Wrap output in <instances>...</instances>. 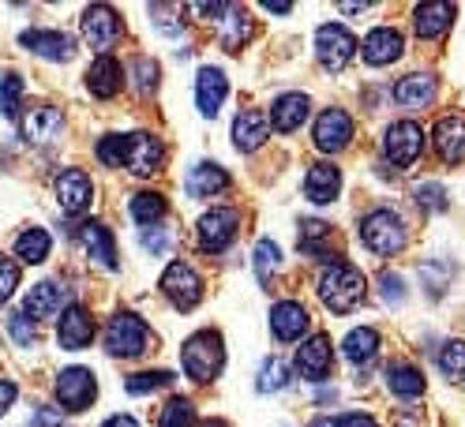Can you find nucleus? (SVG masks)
Instances as JSON below:
<instances>
[{
	"instance_id": "f257e3e1",
	"label": "nucleus",
	"mask_w": 465,
	"mask_h": 427,
	"mask_svg": "<svg viewBox=\"0 0 465 427\" xmlns=\"http://www.w3.org/2000/svg\"><path fill=\"white\" fill-rule=\"evenodd\" d=\"M319 300H323L334 315H345L364 300V274L349 263H331L319 274Z\"/></svg>"
},
{
	"instance_id": "f03ea898",
	"label": "nucleus",
	"mask_w": 465,
	"mask_h": 427,
	"mask_svg": "<svg viewBox=\"0 0 465 427\" xmlns=\"http://www.w3.org/2000/svg\"><path fill=\"white\" fill-rule=\"evenodd\" d=\"M184 372L188 379L195 383H214L218 372H222V364H225V349H222V334L218 330H199L184 341Z\"/></svg>"
},
{
	"instance_id": "7ed1b4c3",
	"label": "nucleus",
	"mask_w": 465,
	"mask_h": 427,
	"mask_svg": "<svg viewBox=\"0 0 465 427\" xmlns=\"http://www.w3.org/2000/svg\"><path fill=\"white\" fill-rule=\"evenodd\" d=\"M147 345H151V330H147V323H143L139 315H132V311H116V315L109 319V326H105V349L113 356L132 360V356L147 353Z\"/></svg>"
},
{
	"instance_id": "20e7f679",
	"label": "nucleus",
	"mask_w": 465,
	"mask_h": 427,
	"mask_svg": "<svg viewBox=\"0 0 465 427\" xmlns=\"http://www.w3.org/2000/svg\"><path fill=\"white\" fill-rule=\"evenodd\" d=\"M361 240L375 255H398L405 247V221L394 210H371L361 221Z\"/></svg>"
},
{
	"instance_id": "39448f33",
	"label": "nucleus",
	"mask_w": 465,
	"mask_h": 427,
	"mask_svg": "<svg viewBox=\"0 0 465 427\" xmlns=\"http://www.w3.org/2000/svg\"><path fill=\"white\" fill-rule=\"evenodd\" d=\"M237 229H241V210L214 207L211 214L199 218V247L207 255H222L232 240H237Z\"/></svg>"
},
{
	"instance_id": "423d86ee",
	"label": "nucleus",
	"mask_w": 465,
	"mask_h": 427,
	"mask_svg": "<svg viewBox=\"0 0 465 427\" xmlns=\"http://www.w3.org/2000/svg\"><path fill=\"white\" fill-rule=\"evenodd\" d=\"M124 165H128V173H135V177H154V173H162V165H165L162 139L151 135V131H132V135H124Z\"/></svg>"
},
{
	"instance_id": "0eeeda50",
	"label": "nucleus",
	"mask_w": 465,
	"mask_h": 427,
	"mask_svg": "<svg viewBox=\"0 0 465 427\" xmlns=\"http://www.w3.org/2000/svg\"><path fill=\"white\" fill-rule=\"evenodd\" d=\"M357 49H361L357 38L338 23H327V26H319L315 31V56H319V64H323L327 72H341L349 61H353Z\"/></svg>"
},
{
	"instance_id": "6e6552de",
	"label": "nucleus",
	"mask_w": 465,
	"mask_h": 427,
	"mask_svg": "<svg viewBox=\"0 0 465 427\" xmlns=\"http://www.w3.org/2000/svg\"><path fill=\"white\" fill-rule=\"evenodd\" d=\"M124 23L109 5H91L83 12V38L91 42V49H98V56H109V49L121 42Z\"/></svg>"
},
{
	"instance_id": "1a4fd4ad",
	"label": "nucleus",
	"mask_w": 465,
	"mask_h": 427,
	"mask_svg": "<svg viewBox=\"0 0 465 427\" xmlns=\"http://www.w3.org/2000/svg\"><path fill=\"white\" fill-rule=\"evenodd\" d=\"M162 293H165V300L173 307L192 311L203 300V277L188 263H169L165 274H162Z\"/></svg>"
},
{
	"instance_id": "9d476101",
	"label": "nucleus",
	"mask_w": 465,
	"mask_h": 427,
	"mask_svg": "<svg viewBox=\"0 0 465 427\" xmlns=\"http://www.w3.org/2000/svg\"><path fill=\"white\" fill-rule=\"evenodd\" d=\"M94 397H98L94 372H86V367H64V372L56 375V402H61L68 412L91 409Z\"/></svg>"
},
{
	"instance_id": "9b49d317",
	"label": "nucleus",
	"mask_w": 465,
	"mask_h": 427,
	"mask_svg": "<svg viewBox=\"0 0 465 427\" xmlns=\"http://www.w3.org/2000/svg\"><path fill=\"white\" fill-rule=\"evenodd\" d=\"M420 150H424V131H420V124L398 121V124L387 128V135H383V154H387L398 169H410V165L420 158Z\"/></svg>"
},
{
	"instance_id": "f8f14e48",
	"label": "nucleus",
	"mask_w": 465,
	"mask_h": 427,
	"mask_svg": "<svg viewBox=\"0 0 465 427\" xmlns=\"http://www.w3.org/2000/svg\"><path fill=\"white\" fill-rule=\"evenodd\" d=\"M353 142V117L345 109H323L315 121V147L323 154H338Z\"/></svg>"
},
{
	"instance_id": "ddd939ff",
	"label": "nucleus",
	"mask_w": 465,
	"mask_h": 427,
	"mask_svg": "<svg viewBox=\"0 0 465 427\" xmlns=\"http://www.w3.org/2000/svg\"><path fill=\"white\" fill-rule=\"evenodd\" d=\"M53 191H56V203H61V210L68 218H79L83 210H91L94 184H91V177H86L83 169H68V173H61L56 184H53Z\"/></svg>"
},
{
	"instance_id": "4468645a",
	"label": "nucleus",
	"mask_w": 465,
	"mask_h": 427,
	"mask_svg": "<svg viewBox=\"0 0 465 427\" xmlns=\"http://www.w3.org/2000/svg\"><path fill=\"white\" fill-rule=\"evenodd\" d=\"M331 364H334V345L327 334H315L308 337L304 345L297 349V372L308 379V383H323L331 375Z\"/></svg>"
},
{
	"instance_id": "2eb2a0df",
	"label": "nucleus",
	"mask_w": 465,
	"mask_h": 427,
	"mask_svg": "<svg viewBox=\"0 0 465 427\" xmlns=\"http://www.w3.org/2000/svg\"><path fill=\"white\" fill-rule=\"evenodd\" d=\"M56 341H61L68 353H79V349L91 345V341H94V319H91V311L72 304L64 315H61V323H56Z\"/></svg>"
},
{
	"instance_id": "dca6fc26",
	"label": "nucleus",
	"mask_w": 465,
	"mask_h": 427,
	"mask_svg": "<svg viewBox=\"0 0 465 427\" xmlns=\"http://www.w3.org/2000/svg\"><path fill=\"white\" fill-rule=\"evenodd\" d=\"M267 139H271V117H267L263 109L237 112V121H232V142H237V150L252 154V150L263 147Z\"/></svg>"
},
{
	"instance_id": "f3484780",
	"label": "nucleus",
	"mask_w": 465,
	"mask_h": 427,
	"mask_svg": "<svg viewBox=\"0 0 465 427\" xmlns=\"http://www.w3.org/2000/svg\"><path fill=\"white\" fill-rule=\"evenodd\" d=\"M61 131H64V112L56 105H35L23 117V135H26V142H35V147H45V142H53Z\"/></svg>"
},
{
	"instance_id": "a211bd4d",
	"label": "nucleus",
	"mask_w": 465,
	"mask_h": 427,
	"mask_svg": "<svg viewBox=\"0 0 465 427\" xmlns=\"http://www.w3.org/2000/svg\"><path fill=\"white\" fill-rule=\"evenodd\" d=\"M68 300V289L61 281H38L31 293H26V304H23V315L26 319H53L61 315V307Z\"/></svg>"
},
{
	"instance_id": "6ab92c4d",
	"label": "nucleus",
	"mask_w": 465,
	"mask_h": 427,
	"mask_svg": "<svg viewBox=\"0 0 465 427\" xmlns=\"http://www.w3.org/2000/svg\"><path fill=\"white\" fill-rule=\"evenodd\" d=\"M401 49H405V42H401V34L394 31V26H375V31H368L364 42H361L364 61L375 64V68L394 64L398 56H401Z\"/></svg>"
},
{
	"instance_id": "aec40b11",
	"label": "nucleus",
	"mask_w": 465,
	"mask_h": 427,
	"mask_svg": "<svg viewBox=\"0 0 465 427\" xmlns=\"http://www.w3.org/2000/svg\"><path fill=\"white\" fill-rule=\"evenodd\" d=\"M312 319H308V307L297 300H282L271 307V330L278 341H301L308 334Z\"/></svg>"
},
{
	"instance_id": "412c9836",
	"label": "nucleus",
	"mask_w": 465,
	"mask_h": 427,
	"mask_svg": "<svg viewBox=\"0 0 465 427\" xmlns=\"http://www.w3.org/2000/svg\"><path fill=\"white\" fill-rule=\"evenodd\" d=\"M338 191H341V169L331 165V161H315L308 169V177H304V195L315 207H327L338 199Z\"/></svg>"
},
{
	"instance_id": "4be33fe9",
	"label": "nucleus",
	"mask_w": 465,
	"mask_h": 427,
	"mask_svg": "<svg viewBox=\"0 0 465 427\" xmlns=\"http://www.w3.org/2000/svg\"><path fill=\"white\" fill-rule=\"evenodd\" d=\"M435 150L450 165L465 161V117L461 112H450V117L435 121Z\"/></svg>"
},
{
	"instance_id": "5701e85b",
	"label": "nucleus",
	"mask_w": 465,
	"mask_h": 427,
	"mask_svg": "<svg viewBox=\"0 0 465 427\" xmlns=\"http://www.w3.org/2000/svg\"><path fill=\"white\" fill-rule=\"evenodd\" d=\"M121 87H124V68H121V61H113V56H98V61L86 68V91L94 98L109 102L121 94Z\"/></svg>"
},
{
	"instance_id": "b1692460",
	"label": "nucleus",
	"mask_w": 465,
	"mask_h": 427,
	"mask_svg": "<svg viewBox=\"0 0 465 427\" xmlns=\"http://www.w3.org/2000/svg\"><path fill=\"white\" fill-rule=\"evenodd\" d=\"M435 94H440V82H435V75H428V72L405 75V79H398V87H394V102L401 109H428L435 102Z\"/></svg>"
},
{
	"instance_id": "393cba45",
	"label": "nucleus",
	"mask_w": 465,
	"mask_h": 427,
	"mask_svg": "<svg viewBox=\"0 0 465 427\" xmlns=\"http://www.w3.org/2000/svg\"><path fill=\"white\" fill-rule=\"evenodd\" d=\"M19 45L38 53L42 61H72L75 56V42L68 34H61V31H23Z\"/></svg>"
},
{
	"instance_id": "a878e982",
	"label": "nucleus",
	"mask_w": 465,
	"mask_h": 427,
	"mask_svg": "<svg viewBox=\"0 0 465 427\" xmlns=\"http://www.w3.org/2000/svg\"><path fill=\"white\" fill-rule=\"evenodd\" d=\"M308 109H312L308 94H301V91L282 94V98L271 105V124H274V131H282V135L297 131V128L308 121Z\"/></svg>"
},
{
	"instance_id": "bb28decb",
	"label": "nucleus",
	"mask_w": 465,
	"mask_h": 427,
	"mask_svg": "<svg viewBox=\"0 0 465 427\" xmlns=\"http://www.w3.org/2000/svg\"><path fill=\"white\" fill-rule=\"evenodd\" d=\"M79 240H83V247H86L91 259H98L105 270H116V240H113V233L105 229L102 221L79 225Z\"/></svg>"
},
{
	"instance_id": "cd10ccee",
	"label": "nucleus",
	"mask_w": 465,
	"mask_h": 427,
	"mask_svg": "<svg viewBox=\"0 0 465 427\" xmlns=\"http://www.w3.org/2000/svg\"><path fill=\"white\" fill-rule=\"evenodd\" d=\"M225 94H229L225 75L218 68H203L199 79H195V102H199L203 117H214V112L222 109V102H225Z\"/></svg>"
},
{
	"instance_id": "c85d7f7f",
	"label": "nucleus",
	"mask_w": 465,
	"mask_h": 427,
	"mask_svg": "<svg viewBox=\"0 0 465 427\" xmlns=\"http://www.w3.org/2000/svg\"><path fill=\"white\" fill-rule=\"evenodd\" d=\"M229 191V173L222 165H211V161H199L192 173H188V195L192 199H214Z\"/></svg>"
},
{
	"instance_id": "c756f323",
	"label": "nucleus",
	"mask_w": 465,
	"mask_h": 427,
	"mask_svg": "<svg viewBox=\"0 0 465 427\" xmlns=\"http://www.w3.org/2000/svg\"><path fill=\"white\" fill-rule=\"evenodd\" d=\"M450 23H454V5H420L413 12V26H417V34L420 38H443L450 31Z\"/></svg>"
},
{
	"instance_id": "7c9ffc66",
	"label": "nucleus",
	"mask_w": 465,
	"mask_h": 427,
	"mask_svg": "<svg viewBox=\"0 0 465 427\" xmlns=\"http://www.w3.org/2000/svg\"><path fill=\"white\" fill-rule=\"evenodd\" d=\"M341 349H345V360H349V364L368 367L375 356H380V334H375L371 326H357V330L345 334Z\"/></svg>"
},
{
	"instance_id": "2f4dec72",
	"label": "nucleus",
	"mask_w": 465,
	"mask_h": 427,
	"mask_svg": "<svg viewBox=\"0 0 465 427\" xmlns=\"http://www.w3.org/2000/svg\"><path fill=\"white\" fill-rule=\"evenodd\" d=\"M387 386L398 397H420L424 393V372L413 364H391L387 367Z\"/></svg>"
},
{
	"instance_id": "473e14b6",
	"label": "nucleus",
	"mask_w": 465,
	"mask_h": 427,
	"mask_svg": "<svg viewBox=\"0 0 465 427\" xmlns=\"http://www.w3.org/2000/svg\"><path fill=\"white\" fill-rule=\"evenodd\" d=\"M49 247H53V240H49L45 229H23L15 237V255H19L23 263H31V267H38V263L49 259Z\"/></svg>"
},
{
	"instance_id": "72a5a7b5",
	"label": "nucleus",
	"mask_w": 465,
	"mask_h": 427,
	"mask_svg": "<svg viewBox=\"0 0 465 427\" xmlns=\"http://www.w3.org/2000/svg\"><path fill=\"white\" fill-rule=\"evenodd\" d=\"M222 23H225L222 45H225L229 53H237V49H241V45L252 38V31H255V26H252V19H248V12H244V8H237V5L229 8V15H225Z\"/></svg>"
},
{
	"instance_id": "f704fd0d",
	"label": "nucleus",
	"mask_w": 465,
	"mask_h": 427,
	"mask_svg": "<svg viewBox=\"0 0 465 427\" xmlns=\"http://www.w3.org/2000/svg\"><path fill=\"white\" fill-rule=\"evenodd\" d=\"M132 218L151 229V225H158V221L165 218V199H162L158 191H139V195L132 199Z\"/></svg>"
},
{
	"instance_id": "c9c22d12",
	"label": "nucleus",
	"mask_w": 465,
	"mask_h": 427,
	"mask_svg": "<svg viewBox=\"0 0 465 427\" xmlns=\"http://www.w3.org/2000/svg\"><path fill=\"white\" fill-rule=\"evenodd\" d=\"M192 423H195V405L188 402V397H169L158 427H192Z\"/></svg>"
},
{
	"instance_id": "e433bc0d",
	"label": "nucleus",
	"mask_w": 465,
	"mask_h": 427,
	"mask_svg": "<svg viewBox=\"0 0 465 427\" xmlns=\"http://www.w3.org/2000/svg\"><path fill=\"white\" fill-rule=\"evenodd\" d=\"M440 372L447 379H465V341H447L440 349Z\"/></svg>"
},
{
	"instance_id": "4c0bfd02",
	"label": "nucleus",
	"mask_w": 465,
	"mask_h": 427,
	"mask_svg": "<svg viewBox=\"0 0 465 427\" xmlns=\"http://www.w3.org/2000/svg\"><path fill=\"white\" fill-rule=\"evenodd\" d=\"M19 102H23V79L15 72H8L0 79V112H5L8 121L19 117Z\"/></svg>"
},
{
	"instance_id": "58836bf2",
	"label": "nucleus",
	"mask_w": 465,
	"mask_h": 427,
	"mask_svg": "<svg viewBox=\"0 0 465 427\" xmlns=\"http://www.w3.org/2000/svg\"><path fill=\"white\" fill-rule=\"evenodd\" d=\"M327 237H331V225H327V221H315V218L304 221V225H301V251H304V255H327V251H323V240H327Z\"/></svg>"
},
{
	"instance_id": "ea45409f",
	"label": "nucleus",
	"mask_w": 465,
	"mask_h": 427,
	"mask_svg": "<svg viewBox=\"0 0 465 427\" xmlns=\"http://www.w3.org/2000/svg\"><path fill=\"white\" fill-rule=\"evenodd\" d=\"M263 393H274V390H285L289 386V367L282 360H267L263 367H259V383H255Z\"/></svg>"
},
{
	"instance_id": "a19ab883",
	"label": "nucleus",
	"mask_w": 465,
	"mask_h": 427,
	"mask_svg": "<svg viewBox=\"0 0 465 427\" xmlns=\"http://www.w3.org/2000/svg\"><path fill=\"white\" fill-rule=\"evenodd\" d=\"M278 267H282V251H278V244L259 240V244H255V270H259V277H271Z\"/></svg>"
},
{
	"instance_id": "79ce46f5",
	"label": "nucleus",
	"mask_w": 465,
	"mask_h": 427,
	"mask_svg": "<svg viewBox=\"0 0 465 427\" xmlns=\"http://www.w3.org/2000/svg\"><path fill=\"white\" fill-rule=\"evenodd\" d=\"M169 383H173L169 372H139V375H132L124 386H128V393H151V390H162V386H169Z\"/></svg>"
},
{
	"instance_id": "37998d69",
	"label": "nucleus",
	"mask_w": 465,
	"mask_h": 427,
	"mask_svg": "<svg viewBox=\"0 0 465 427\" xmlns=\"http://www.w3.org/2000/svg\"><path fill=\"white\" fill-rule=\"evenodd\" d=\"M413 199H417V207H420V210H443V207H447V191H443V184H417Z\"/></svg>"
},
{
	"instance_id": "c03bdc74",
	"label": "nucleus",
	"mask_w": 465,
	"mask_h": 427,
	"mask_svg": "<svg viewBox=\"0 0 465 427\" xmlns=\"http://www.w3.org/2000/svg\"><path fill=\"white\" fill-rule=\"evenodd\" d=\"M158 64L154 61H147V56H139L135 61V87H139V94H154L158 91Z\"/></svg>"
},
{
	"instance_id": "a18cd8bd",
	"label": "nucleus",
	"mask_w": 465,
	"mask_h": 427,
	"mask_svg": "<svg viewBox=\"0 0 465 427\" xmlns=\"http://www.w3.org/2000/svg\"><path fill=\"white\" fill-rule=\"evenodd\" d=\"M15 289H19V267L0 255V304H8Z\"/></svg>"
},
{
	"instance_id": "49530a36",
	"label": "nucleus",
	"mask_w": 465,
	"mask_h": 427,
	"mask_svg": "<svg viewBox=\"0 0 465 427\" xmlns=\"http://www.w3.org/2000/svg\"><path fill=\"white\" fill-rule=\"evenodd\" d=\"M98 161L105 165H124V135H105L98 142Z\"/></svg>"
},
{
	"instance_id": "de8ad7c7",
	"label": "nucleus",
	"mask_w": 465,
	"mask_h": 427,
	"mask_svg": "<svg viewBox=\"0 0 465 427\" xmlns=\"http://www.w3.org/2000/svg\"><path fill=\"white\" fill-rule=\"evenodd\" d=\"M8 330H12V337L19 341V345H23V349H31V345H35V337H38L35 323H31V319H26V315H23V311H15V315L8 319Z\"/></svg>"
},
{
	"instance_id": "09e8293b",
	"label": "nucleus",
	"mask_w": 465,
	"mask_h": 427,
	"mask_svg": "<svg viewBox=\"0 0 465 427\" xmlns=\"http://www.w3.org/2000/svg\"><path fill=\"white\" fill-rule=\"evenodd\" d=\"M173 244V233L162 229V225H151V229H143V247H147L151 255H165Z\"/></svg>"
},
{
	"instance_id": "8fccbe9b",
	"label": "nucleus",
	"mask_w": 465,
	"mask_h": 427,
	"mask_svg": "<svg viewBox=\"0 0 465 427\" xmlns=\"http://www.w3.org/2000/svg\"><path fill=\"white\" fill-rule=\"evenodd\" d=\"M380 289H383V300L391 307H401L405 304V285H401L398 274H380Z\"/></svg>"
},
{
	"instance_id": "3c124183",
	"label": "nucleus",
	"mask_w": 465,
	"mask_h": 427,
	"mask_svg": "<svg viewBox=\"0 0 465 427\" xmlns=\"http://www.w3.org/2000/svg\"><path fill=\"white\" fill-rule=\"evenodd\" d=\"M331 427H380V423H375L368 412H345V416H338Z\"/></svg>"
},
{
	"instance_id": "603ef678",
	"label": "nucleus",
	"mask_w": 465,
	"mask_h": 427,
	"mask_svg": "<svg viewBox=\"0 0 465 427\" xmlns=\"http://www.w3.org/2000/svg\"><path fill=\"white\" fill-rule=\"evenodd\" d=\"M12 402H15V383L0 379V416H5V412L12 409Z\"/></svg>"
},
{
	"instance_id": "864d4df0",
	"label": "nucleus",
	"mask_w": 465,
	"mask_h": 427,
	"mask_svg": "<svg viewBox=\"0 0 465 427\" xmlns=\"http://www.w3.org/2000/svg\"><path fill=\"white\" fill-rule=\"evenodd\" d=\"M420 423H424L420 409H405V412H398V416H394V427H420Z\"/></svg>"
},
{
	"instance_id": "5fc2aeb1",
	"label": "nucleus",
	"mask_w": 465,
	"mask_h": 427,
	"mask_svg": "<svg viewBox=\"0 0 465 427\" xmlns=\"http://www.w3.org/2000/svg\"><path fill=\"white\" fill-rule=\"evenodd\" d=\"M229 8H232V5H192V12H195V15H211V19L229 15Z\"/></svg>"
},
{
	"instance_id": "6e6d98bb",
	"label": "nucleus",
	"mask_w": 465,
	"mask_h": 427,
	"mask_svg": "<svg viewBox=\"0 0 465 427\" xmlns=\"http://www.w3.org/2000/svg\"><path fill=\"white\" fill-rule=\"evenodd\" d=\"M38 423L42 427H61V412L56 409H38Z\"/></svg>"
},
{
	"instance_id": "4d7b16f0",
	"label": "nucleus",
	"mask_w": 465,
	"mask_h": 427,
	"mask_svg": "<svg viewBox=\"0 0 465 427\" xmlns=\"http://www.w3.org/2000/svg\"><path fill=\"white\" fill-rule=\"evenodd\" d=\"M267 12H274V15H289V12H293V5H289V0H271Z\"/></svg>"
},
{
	"instance_id": "13d9d810",
	"label": "nucleus",
	"mask_w": 465,
	"mask_h": 427,
	"mask_svg": "<svg viewBox=\"0 0 465 427\" xmlns=\"http://www.w3.org/2000/svg\"><path fill=\"white\" fill-rule=\"evenodd\" d=\"M102 427H139V423H135L132 416H109Z\"/></svg>"
},
{
	"instance_id": "bf43d9fd",
	"label": "nucleus",
	"mask_w": 465,
	"mask_h": 427,
	"mask_svg": "<svg viewBox=\"0 0 465 427\" xmlns=\"http://www.w3.org/2000/svg\"><path fill=\"white\" fill-rule=\"evenodd\" d=\"M368 5H364V0H361V5H341V12H349V15H353V12H364Z\"/></svg>"
},
{
	"instance_id": "052dcab7",
	"label": "nucleus",
	"mask_w": 465,
	"mask_h": 427,
	"mask_svg": "<svg viewBox=\"0 0 465 427\" xmlns=\"http://www.w3.org/2000/svg\"><path fill=\"white\" fill-rule=\"evenodd\" d=\"M203 427H229V423H225V420H207Z\"/></svg>"
},
{
	"instance_id": "680f3d73",
	"label": "nucleus",
	"mask_w": 465,
	"mask_h": 427,
	"mask_svg": "<svg viewBox=\"0 0 465 427\" xmlns=\"http://www.w3.org/2000/svg\"><path fill=\"white\" fill-rule=\"evenodd\" d=\"M312 427H331V420H315V423H312Z\"/></svg>"
}]
</instances>
